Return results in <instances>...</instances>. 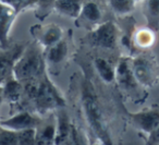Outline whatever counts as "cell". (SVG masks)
<instances>
[{
  "instance_id": "cell-23",
  "label": "cell",
  "mask_w": 159,
  "mask_h": 145,
  "mask_svg": "<svg viewBox=\"0 0 159 145\" xmlns=\"http://www.w3.org/2000/svg\"><path fill=\"white\" fill-rule=\"evenodd\" d=\"M18 145H37L36 128L18 132Z\"/></svg>"
},
{
  "instance_id": "cell-28",
  "label": "cell",
  "mask_w": 159,
  "mask_h": 145,
  "mask_svg": "<svg viewBox=\"0 0 159 145\" xmlns=\"http://www.w3.org/2000/svg\"><path fill=\"white\" fill-rule=\"evenodd\" d=\"M2 101H3V88L2 85H0V105H1Z\"/></svg>"
},
{
  "instance_id": "cell-22",
  "label": "cell",
  "mask_w": 159,
  "mask_h": 145,
  "mask_svg": "<svg viewBox=\"0 0 159 145\" xmlns=\"http://www.w3.org/2000/svg\"><path fill=\"white\" fill-rule=\"evenodd\" d=\"M55 3L56 0H34L36 18L39 21H44L55 10Z\"/></svg>"
},
{
  "instance_id": "cell-3",
  "label": "cell",
  "mask_w": 159,
  "mask_h": 145,
  "mask_svg": "<svg viewBox=\"0 0 159 145\" xmlns=\"http://www.w3.org/2000/svg\"><path fill=\"white\" fill-rule=\"evenodd\" d=\"M46 74L45 50L36 42L24 47L13 67V77L22 83L40 79Z\"/></svg>"
},
{
  "instance_id": "cell-5",
  "label": "cell",
  "mask_w": 159,
  "mask_h": 145,
  "mask_svg": "<svg viewBox=\"0 0 159 145\" xmlns=\"http://www.w3.org/2000/svg\"><path fill=\"white\" fill-rule=\"evenodd\" d=\"M131 67L137 81L144 87H152L159 81V66L156 57L149 51L131 59Z\"/></svg>"
},
{
  "instance_id": "cell-16",
  "label": "cell",
  "mask_w": 159,
  "mask_h": 145,
  "mask_svg": "<svg viewBox=\"0 0 159 145\" xmlns=\"http://www.w3.org/2000/svg\"><path fill=\"white\" fill-rule=\"evenodd\" d=\"M69 53L68 44L66 40L62 38L57 44L52 45L49 48L45 49V59L46 63L49 62L51 64H59L66 60Z\"/></svg>"
},
{
  "instance_id": "cell-7",
  "label": "cell",
  "mask_w": 159,
  "mask_h": 145,
  "mask_svg": "<svg viewBox=\"0 0 159 145\" xmlns=\"http://www.w3.org/2000/svg\"><path fill=\"white\" fill-rule=\"evenodd\" d=\"M31 33L37 44L45 49L49 48L52 45L63 38V30L61 26L51 23L47 25H35L31 27Z\"/></svg>"
},
{
  "instance_id": "cell-18",
  "label": "cell",
  "mask_w": 159,
  "mask_h": 145,
  "mask_svg": "<svg viewBox=\"0 0 159 145\" xmlns=\"http://www.w3.org/2000/svg\"><path fill=\"white\" fill-rule=\"evenodd\" d=\"M80 19H82L85 22H89L91 24L97 25L100 23L102 18V10H100L99 6L95 2V1H86L83 3L82 10L80 12Z\"/></svg>"
},
{
  "instance_id": "cell-19",
  "label": "cell",
  "mask_w": 159,
  "mask_h": 145,
  "mask_svg": "<svg viewBox=\"0 0 159 145\" xmlns=\"http://www.w3.org/2000/svg\"><path fill=\"white\" fill-rule=\"evenodd\" d=\"M156 40V32L149 27H144L135 31L132 43L141 49H149Z\"/></svg>"
},
{
  "instance_id": "cell-24",
  "label": "cell",
  "mask_w": 159,
  "mask_h": 145,
  "mask_svg": "<svg viewBox=\"0 0 159 145\" xmlns=\"http://www.w3.org/2000/svg\"><path fill=\"white\" fill-rule=\"evenodd\" d=\"M0 145H18V132L0 128Z\"/></svg>"
},
{
  "instance_id": "cell-30",
  "label": "cell",
  "mask_w": 159,
  "mask_h": 145,
  "mask_svg": "<svg viewBox=\"0 0 159 145\" xmlns=\"http://www.w3.org/2000/svg\"><path fill=\"white\" fill-rule=\"evenodd\" d=\"M93 145H100V144H93Z\"/></svg>"
},
{
  "instance_id": "cell-17",
  "label": "cell",
  "mask_w": 159,
  "mask_h": 145,
  "mask_svg": "<svg viewBox=\"0 0 159 145\" xmlns=\"http://www.w3.org/2000/svg\"><path fill=\"white\" fill-rule=\"evenodd\" d=\"M57 120L56 122H47L36 128V142L37 145H55Z\"/></svg>"
},
{
  "instance_id": "cell-10",
  "label": "cell",
  "mask_w": 159,
  "mask_h": 145,
  "mask_svg": "<svg viewBox=\"0 0 159 145\" xmlns=\"http://www.w3.org/2000/svg\"><path fill=\"white\" fill-rule=\"evenodd\" d=\"M19 13L10 6L0 1V46L6 49L9 45L10 33Z\"/></svg>"
},
{
  "instance_id": "cell-25",
  "label": "cell",
  "mask_w": 159,
  "mask_h": 145,
  "mask_svg": "<svg viewBox=\"0 0 159 145\" xmlns=\"http://www.w3.org/2000/svg\"><path fill=\"white\" fill-rule=\"evenodd\" d=\"M0 1L12 7L19 14L29 8L34 7V0H0Z\"/></svg>"
},
{
  "instance_id": "cell-20",
  "label": "cell",
  "mask_w": 159,
  "mask_h": 145,
  "mask_svg": "<svg viewBox=\"0 0 159 145\" xmlns=\"http://www.w3.org/2000/svg\"><path fill=\"white\" fill-rule=\"evenodd\" d=\"M94 67L99 77L105 83H112L116 81V68L105 58H96L94 60Z\"/></svg>"
},
{
  "instance_id": "cell-29",
  "label": "cell",
  "mask_w": 159,
  "mask_h": 145,
  "mask_svg": "<svg viewBox=\"0 0 159 145\" xmlns=\"http://www.w3.org/2000/svg\"><path fill=\"white\" fill-rule=\"evenodd\" d=\"M134 1H136V2H139V1H142V0H134Z\"/></svg>"
},
{
  "instance_id": "cell-11",
  "label": "cell",
  "mask_w": 159,
  "mask_h": 145,
  "mask_svg": "<svg viewBox=\"0 0 159 145\" xmlns=\"http://www.w3.org/2000/svg\"><path fill=\"white\" fill-rule=\"evenodd\" d=\"M24 47L16 46L12 49L0 54V85H3L8 80L13 77V67L16 59Z\"/></svg>"
},
{
  "instance_id": "cell-21",
  "label": "cell",
  "mask_w": 159,
  "mask_h": 145,
  "mask_svg": "<svg viewBox=\"0 0 159 145\" xmlns=\"http://www.w3.org/2000/svg\"><path fill=\"white\" fill-rule=\"evenodd\" d=\"M111 11L118 16H128L135 10L134 0H107Z\"/></svg>"
},
{
  "instance_id": "cell-12",
  "label": "cell",
  "mask_w": 159,
  "mask_h": 145,
  "mask_svg": "<svg viewBox=\"0 0 159 145\" xmlns=\"http://www.w3.org/2000/svg\"><path fill=\"white\" fill-rule=\"evenodd\" d=\"M3 88V101L16 105L25 97V87L24 84L19 80L11 77L2 85Z\"/></svg>"
},
{
  "instance_id": "cell-31",
  "label": "cell",
  "mask_w": 159,
  "mask_h": 145,
  "mask_svg": "<svg viewBox=\"0 0 159 145\" xmlns=\"http://www.w3.org/2000/svg\"><path fill=\"white\" fill-rule=\"evenodd\" d=\"M0 128H1V127H0Z\"/></svg>"
},
{
  "instance_id": "cell-8",
  "label": "cell",
  "mask_w": 159,
  "mask_h": 145,
  "mask_svg": "<svg viewBox=\"0 0 159 145\" xmlns=\"http://www.w3.org/2000/svg\"><path fill=\"white\" fill-rule=\"evenodd\" d=\"M40 119L30 111H20L7 119H0V127L20 132L27 129H35L39 125Z\"/></svg>"
},
{
  "instance_id": "cell-27",
  "label": "cell",
  "mask_w": 159,
  "mask_h": 145,
  "mask_svg": "<svg viewBox=\"0 0 159 145\" xmlns=\"http://www.w3.org/2000/svg\"><path fill=\"white\" fill-rule=\"evenodd\" d=\"M146 145H159V125L148 134Z\"/></svg>"
},
{
  "instance_id": "cell-13",
  "label": "cell",
  "mask_w": 159,
  "mask_h": 145,
  "mask_svg": "<svg viewBox=\"0 0 159 145\" xmlns=\"http://www.w3.org/2000/svg\"><path fill=\"white\" fill-rule=\"evenodd\" d=\"M73 123L69 116L61 111L57 118V132H56L55 145H69Z\"/></svg>"
},
{
  "instance_id": "cell-26",
  "label": "cell",
  "mask_w": 159,
  "mask_h": 145,
  "mask_svg": "<svg viewBox=\"0 0 159 145\" xmlns=\"http://www.w3.org/2000/svg\"><path fill=\"white\" fill-rule=\"evenodd\" d=\"M69 145H89L86 136L84 135L83 132L80 131L79 128H76V125L74 123L72 125V131H71Z\"/></svg>"
},
{
  "instance_id": "cell-4",
  "label": "cell",
  "mask_w": 159,
  "mask_h": 145,
  "mask_svg": "<svg viewBox=\"0 0 159 145\" xmlns=\"http://www.w3.org/2000/svg\"><path fill=\"white\" fill-rule=\"evenodd\" d=\"M116 82L128 98L135 103H141L147 98L145 87L137 81L131 67L130 58H121L116 67Z\"/></svg>"
},
{
  "instance_id": "cell-15",
  "label": "cell",
  "mask_w": 159,
  "mask_h": 145,
  "mask_svg": "<svg viewBox=\"0 0 159 145\" xmlns=\"http://www.w3.org/2000/svg\"><path fill=\"white\" fill-rule=\"evenodd\" d=\"M143 14L149 29L159 31V0H143Z\"/></svg>"
},
{
  "instance_id": "cell-2",
  "label": "cell",
  "mask_w": 159,
  "mask_h": 145,
  "mask_svg": "<svg viewBox=\"0 0 159 145\" xmlns=\"http://www.w3.org/2000/svg\"><path fill=\"white\" fill-rule=\"evenodd\" d=\"M23 84L25 87V96L33 101L34 108L40 114H46L66 105L62 95L46 74L40 79Z\"/></svg>"
},
{
  "instance_id": "cell-1",
  "label": "cell",
  "mask_w": 159,
  "mask_h": 145,
  "mask_svg": "<svg viewBox=\"0 0 159 145\" xmlns=\"http://www.w3.org/2000/svg\"><path fill=\"white\" fill-rule=\"evenodd\" d=\"M81 103L89 128L102 145H113L107 120L92 82L84 77L81 86Z\"/></svg>"
},
{
  "instance_id": "cell-14",
  "label": "cell",
  "mask_w": 159,
  "mask_h": 145,
  "mask_svg": "<svg viewBox=\"0 0 159 145\" xmlns=\"http://www.w3.org/2000/svg\"><path fill=\"white\" fill-rule=\"evenodd\" d=\"M82 0H56L55 11L70 19H79L83 6Z\"/></svg>"
},
{
  "instance_id": "cell-9",
  "label": "cell",
  "mask_w": 159,
  "mask_h": 145,
  "mask_svg": "<svg viewBox=\"0 0 159 145\" xmlns=\"http://www.w3.org/2000/svg\"><path fill=\"white\" fill-rule=\"evenodd\" d=\"M129 118L134 127L149 134L159 125V107H152L139 112H129Z\"/></svg>"
},
{
  "instance_id": "cell-6",
  "label": "cell",
  "mask_w": 159,
  "mask_h": 145,
  "mask_svg": "<svg viewBox=\"0 0 159 145\" xmlns=\"http://www.w3.org/2000/svg\"><path fill=\"white\" fill-rule=\"evenodd\" d=\"M89 42L93 46L99 47L106 50H113L117 48L119 40V29L112 21L100 22L95 25L89 34Z\"/></svg>"
}]
</instances>
